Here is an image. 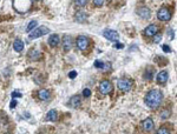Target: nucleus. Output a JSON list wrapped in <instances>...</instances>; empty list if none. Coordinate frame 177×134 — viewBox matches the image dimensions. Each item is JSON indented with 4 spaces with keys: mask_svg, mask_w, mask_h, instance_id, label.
<instances>
[{
    "mask_svg": "<svg viewBox=\"0 0 177 134\" xmlns=\"http://www.w3.org/2000/svg\"><path fill=\"white\" fill-rule=\"evenodd\" d=\"M103 35L105 37L107 40L110 41H118L119 39V34H118V32L116 31H113V29H104L103 31Z\"/></svg>",
    "mask_w": 177,
    "mask_h": 134,
    "instance_id": "0eeeda50",
    "label": "nucleus"
},
{
    "mask_svg": "<svg viewBox=\"0 0 177 134\" xmlns=\"http://www.w3.org/2000/svg\"><path fill=\"white\" fill-rule=\"evenodd\" d=\"M169 115H170V112L169 111H164V113H162V114H161V117L163 118V119H166Z\"/></svg>",
    "mask_w": 177,
    "mask_h": 134,
    "instance_id": "2f4dec72",
    "label": "nucleus"
},
{
    "mask_svg": "<svg viewBox=\"0 0 177 134\" xmlns=\"http://www.w3.org/2000/svg\"><path fill=\"white\" fill-rule=\"evenodd\" d=\"M47 33H50V29L48 27L46 26H40V27H35L34 29H32V32L30 33L29 35V39L30 40H33V39H37V38H39V37H43V35L47 34Z\"/></svg>",
    "mask_w": 177,
    "mask_h": 134,
    "instance_id": "7ed1b4c3",
    "label": "nucleus"
},
{
    "mask_svg": "<svg viewBox=\"0 0 177 134\" xmlns=\"http://www.w3.org/2000/svg\"><path fill=\"white\" fill-rule=\"evenodd\" d=\"M57 119H58V113L56 110H51L50 112H47L46 114V120L47 121H57Z\"/></svg>",
    "mask_w": 177,
    "mask_h": 134,
    "instance_id": "dca6fc26",
    "label": "nucleus"
},
{
    "mask_svg": "<svg viewBox=\"0 0 177 134\" xmlns=\"http://www.w3.org/2000/svg\"><path fill=\"white\" fill-rule=\"evenodd\" d=\"M137 14H138L141 18H143V19H149L151 13H150V10L147 8V7H141V8H138Z\"/></svg>",
    "mask_w": 177,
    "mask_h": 134,
    "instance_id": "ddd939ff",
    "label": "nucleus"
},
{
    "mask_svg": "<svg viewBox=\"0 0 177 134\" xmlns=\"http://www.w3.org/2000/svg\"><path fill=\"white\" fill-rule=\"evenodd\" d=\"M48 45L52 47H56L59 45V35L58 34H52L48 38Z\"/></svg>",
    "mask_w": 177,
    "mask_h": 134,
    "instance_id": "f3484780",
    "label": "nucleus"
},
{
    "mask_svg": "<svg viewBox=\"0 0 177 134\" xmlns=\"http://www.w3.org/2000/svg\"><path fill=\"white\" fill-rule=\"evenodd\" d=\"M156 33H158V27L156 25H149L147 28L144 29V35H147V37H153Z\"/></svg>",
    "mask_w": 177,
    "mask_h": 134,
    "instance_id": "9b49d317",
    "label": "nucleus"
},
{
    "mask_svg": "<svg viewBox=\"0 0 177 134\" xmlns=\"http://www.w3.org/2000/svg\"><path fill=\"white\" fill-rule=\"evenodd\" d=\"M162 50H163V52L165 53H170L171 52V48L168 45H162Z\"/></svg>",
    "mask_w": 177,
    "mask_h": 134,
    "instance_id": "c85d7f7f",
    "label": "nucleus"
},
{
    "mask_svg": "<svg viewBox=\"0 0 177 134\" xmlns=\"http://www.w3.org/2000/svg\"><path fill=\"white\" fill-rule=\"evenodd\" d=\"M31 0H13V7L18 13H26L31 8Z\"/></svg>",
    "mask_w": 177,
    "mask_h": 134,
    "instance_id": "f03ea898",
    "label": "nucleus"
},
{
    "mask_svg": "<svg viewBox=\"0 0 177 134\" xmlns=\"http://www.w3.org/2000/svg\"><path fill=\"white\" fill-rule=\"evenodd\" d=\"M112 89H113V87H112V84L109 80H103V81L100 82L99 85V92L102 94H109L112 92Z\"/></svg>",
    "mask_w": 177,
    "mask_h": 134,
    "instance_id": "39448f33",
    "label": "nucleus"
},
{
    "mask_svg": "<svg viewBox=\"0 0 177 134\" xmlns=\"http://www.w3.org/2000/svg\"><path fill=\"white\" fill-rule=\"evenodd\" d=\"M16 106H17V100L13 98V99H12V101H11V104H10V107H11V108H14Z\"/></svg>",
    "mask_w": 177,
    "mask_h": 134,
    "instance_id": "473e14b6",
    "label": "nucleus"
},
{
    "mask_svg": "<svg viewBox=\"0 0 177 134\" xmlns=\"http://www.w3.org/2000/svg\"><path fill=\"white\" fill-rule=\"evenodd\" d=\"M76 44H77V47H78L80 51H85L88 47V39L86 37H79V38H77Z\"/></svg>",
    "mask_w": 177,
    "mask_h": 134,
    "instance_id": "6e6552de",
    "label": "nucleus"
},
{
    "mask_svg": "<svg viewBox=\"0 0 177 134\" xmlns=\"http://www.w3.org/2000/svg\"><path fill=\"white\" fill-rule=\"evenodd\" d=\"M93 4H94L96 6L100 7V6L104 4V0H93Z\"/></svg>",
    "mask_w": 177,
    "mask_h": 134,
    "instance_id": "c756f323",
    "label": "nucleus"
},
{
    "mask_svg": "<svg viewBox=\"0 0 177 134\" xmlns=\"http://www.w3.org/2000/svg\"><path fill=\"white\" fill-rule=\"evenodd\" d=\"M88 20V14L84 12H78L76 14V21L78 23H85Z\"/></svg>",
    "mask_w": 177,
    "mask_h": 134,
    "instance_id": "aec40b11",
    "label": "nucleus"
},
{
    "mask_svg": "<svg viewBox=\"0 0 177 134\" xmlns=\"http://www.w3.org/2000/svg\"><path fill=\"white\" fill-rule=\"evenodd\" d=\"M157 18H158L161 21H169L171 19V12L165 8V7H162L158 12H157Z\"/></svg>",
    "mask_w": 177,
    "mask_h": 134,
    "instance_id": "423d86ee",
    "label": "nucleus"
},
{
    "mask_svg": "<svg viewBox=\"0 0 177 134\" xmlns=\"http://www.w3.org/2000/svg\"><path fill=\"white\" fill-rule=\"evenodd\" d=\"M132 80L128 79V78H123V79H119L117 82V87L119 91L122 92H129L131 87H132Z\"/></svg>",
    "mask_w": 177,
    "mask_h": 134,
    "instance_id": "20e7f679",
    "label": "nucleus"
},
{
    "mask_svg": "<svg viewBox=\"0 0 177 134\" xmlns=\"http://www.w3.org/2000/svg\"><path fill=\"white\" fill-rule=\"evenodd\" d=\"M34 1H39V0H34Z\"/></svg>",
    "mask_w": 177,
    "mask_h": 134,
    "instance_id": "c9c22d12",
    "label": "nucleus"
},
{
    "mask_svg": "<svg viewBox=\"0 0 177 134\" xmlns=\"http://www.w3.org/2000/svg\"><path fill=\"white\" fill-rule=\"evenodd\" d=\"M38 97H39V99L43 100V101H46V100L50 99V91H47V89H40V91L38 92Z\"/></svg>",
    "mask_w": 177,
    "mask_h": 134,
    "instance_id": "a211bd4d",
    "label": "nucleus"
},
{
    "mask_svg": "<svg viewBox=\"0 0 177 134\" xmlns=\"http://www.w3.org/2000/svg\"><path fill=\"white\" fill-rule=\"evenodd\" d=\"M94 67L96 68H109V66H106V64H104L103 61H99V60L94 61Z\"/></svg>",
    "mask_w": 177,
    "mask_h": 134,
    "instance_id": "4be33fe9",
    "label": "nucleus"
},
{
    "mask_svg": "<svg viewBox=\"0 0 177 134\" xmlns=\"http://www.w3.org/2000/svg\"><path fill=\"white\" fill-rule=\"evenodd\" d=\"M37 26H38V21H37V20H32V21L27 25L26 31H27V32H31V31H32V29H34Z\"/></svg>",
    "mask_w": 177,
    "mask_h": 134,
    "instance_id": "412c9836",
    "label": "nucleus"
},
{
    "mask_svg": "<svg viewBox=\"0 0 177 134\" xmlns=\"http://www.w3.org/2000/svg\"><path fill=\"white\" fill-rule=\"evenodd\" d=\"M115 47H116V48H123V45L117 42V44H115Z\"/></svg>",
    "mask_w": 177,
    "mask_h": 134,
    "instance_id": "f704fd0d",
    "label": "nucleus"
},
{
    "mask_svg": "<svg viewBox=\"0 0 177 134\" xmlns=\"http://www.w3.org/2000/svg\"><path fill=\"white\" fill-rule=\"evenodd\" d=\"M142 127H143V129H144L145 132H152L153 127H155L152 119H151V118H148V119H145V120L142 123Z\"/></svg>",
    "mask_w": 177,
    "mask_h": 134,
    "instance_id": "9d476101",
    "label": "nucleus"
},
{
    "mask_svg": "<svg viewBox=\"0 0 177 134\" xmlns=\"http://www.w3.org/2000/svg\"><path fill=\"white\" fill-rule=\"evenodd\" d=\"M157 133L158 134H168V133H170V131L168 128H165V127H162V128H159V131H157Z\"/></svg>",
    "mask_w": 177,
    "mask_h": 134,
    "instance_id": "a878e982",
    "label": "nucleus"
},
{
    "mask_svg": "<svg viewBox=\"0 0 177 134\" xmlns=\"http://www.w3.org/2000/svg\"><path fill=\"white\" fill-rule=\"evenodd\" d=\"M168 79H169V74L166 71H162L157 74V84L159 85H164L165 82L168 81Z\"/></svg>",
    "mask_w": 177,
    "mask_h": 134,
    "instance_id": "f8f14e48",
    "label": "nucleus"
},
{
    "mask_svg": "<svg viewBox=\"0 0 177 134\" xmlns=\"http://www.w3.org/2000/svg\"><path fill=\"white\" fill-rule=\"evenodd\" d=\"M13 48H14L16 52H21L24 50V42L20 39H17L13 42Z\"/></svg>",
    "mask_w": 177,
    "mask_h": 134,
    "instance_id": "6ab92c4d",
    "label": "nucleus"
},
{
    "mask_svg": "<svg viewBox=\"0 0 177 134\" xmlns=\"http://www.w3.org/2000/svg\"><path fill=\"white\" fill-rule=\"evenodd\" d=\"M72 45H73L72 38H71L70 35H64L63 37V48H64L65 52H69L71 48H72Z\"/></svg>",
    "mask_w": 177,
    "mask_h": 134,
    "instance_id": "1a4fd4ad",
    "label": "nucleus"
},
{
    "mask_svg": "<svg viewBox=\"0 0 177 134\" xmlns=\"http://www.w3.org/2000/svg\"><path fill=\"white\" fill-rule=\"evenodd\" d=\"M29 58L31 60H33V61H37V60H39L41 58V53L39 51H37V50H31L29 52Z\"/></svg>",
    "mask_w": 177,
    "mask_h": 134,
    "instance_id": "2eb2a0df",
    "label": "nucleus"
},
{
    "mask_svg": "<svg viewBox=\"0 0 177 134\" xmlns=\"http://www.w3.org/2000/svg\"><path fill=\"white\" fill-rule=\"evenodd\" d=\"M76 76H77V72H76V71H71L70 73H69V78H70V79H75Z\"/></svg>",
    "mask_w": 177,
    "mask_h": 134,
    "instance_id": "7c9ffc66",
    "label": "nucleus"
},
{
    "mask_svg": "<svg viewBox=\"0 0 177 134\" xmlns=\"http://www.w3.org/2000/svg\"><path fill=\"white\" fill-rule=\"evenodd\" d=\"M83 95H84L85 98H88V97L91 95V91H90L88 88H85V89L83 91Z\"/></svg>",
    "mask_w": 177,
    "mask_h": 134,
    "instance_id": "bb28decb",
    "label": "nucleus"
},
{
    "mask_svg": "<svg viewBox=\"0 0 177 134\" xmlns=\"http://www.w3.org/2000/svg\"><path fill=\"white\" fill-rule=\"evenodd\" d=\"M153 71H149L147 70V72H145V74H144V79H147V80H151V78H152V73Z\"/></svg>",
    "mask_w": 177,
    "mask_h": 134,
    "instance_id": "5701e85b",
    "label": "nucleus"
},
{
    "mask_svg": "<svg viewBox=\"0 0 177 134\" xmlns=\"http://www.w3.org/2000/svg\"><path fill=\"white\" fill-rule=\"evenodd\" d=\"M163 100V93L159 89H152L145 95V104L148 107L156 110L158 108Z\"/></svg>",
    "mask_w": 177,
    "mask_h": 134,
    "instance_id": "f257e3e1",
    "label": "nucleus"
},
{
    "mask_svg": "<svg viewBox=\"0 0 177 134\" xmlns=\"http://www.w3.org/2000/svg\"><path fill=\"white\" fill-rule=\"evenodd\" d=\"M76 4L78 6L83 7V6H85L86 4H88V0H76Z\"/></svg>",
    "mask_w": 177,
    "mask_h": 134,
    "instance_id": "393cba45",
    "label": "nucleus"
},
{
    "mask_svg": "<svg viewBox=\"0 0 177 134\" xmlns=\"http://www.w3.org/2000/svg\"><path fill=\"white\" fill-rule=\"evenodd\" d=\"M21 97H23V93L18 92V91H14V92L12 93V98H21Z\"/></svg>",
    "mask_w": 177,
    "mask_h": 134,
    "instance_id": "cd10ccee",
    "label": "nucleus"
},
{
    "mask_svg": "<svg viewBox=\"0 0 177 134\" xmlns=\"http://www.w3.org/2000/svg\"><path fill=\"white\" fill-rule=\"evenodd\" d=\"M80 98L78 97V95H73V97H71L70 98V101H69V105L72 107V108H77V107H79L80 106Z\"/></svg>",
    "mask_w": 177,
    "mask_h": 134,
    "instance_id": "4468645a",
    "label": "nucleus"
},
{
    "mask_svg": "<svg viewBox=\"0 0 177 134\" xmlns=\"http://www.w3.org/2000/svg\"><path fill=\"white\" fill-rule=\"evenodd\" d=\"M168 34H169V38H170V39H174V32H172L171 29L168 32Z\"/></svg>",
    "mask_w": 177,
    "mask_h": 134,
    "instance_id": "72a5a7b5",
    "label": "nucleus"
},
{
    "mask_svg": "<svg viewBox=\"0 0 177 134\" xmlns=\"http://www.w3.org/2000/svg\"><path fill=\"white\" fill-rule=\"evenodd\" d=\"M161 39H162V35L158 34V33H156V34L153 35V42H155V44L159 42V41H161Z\"/></svg>",
    "mask_w": 177,
    "mask_h": 134,
    "instance_id": "b1692460",
    "label": "nucleus"
}]
</instances>
